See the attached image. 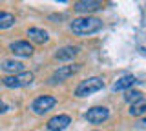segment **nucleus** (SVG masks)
<instances>
[{
    "label": "nucleus",
    "instance_id": "obj_1",
    "mask_svg": "<svg viewBox=\"0 0 146 131\" xmlns=\"http://www.w3.org/2000/svg\"><path fill=\"white\" fill-rule=\"evenodd\" d=\"M70 28L75 35L86 37V35H93L102 29V20L95 18V16H80V18H73Z\"/></svg>",
    "mask_w": 146,
    "mask_h": 131
},
{
    "label": "nucleus",
    "instance_id": "obj_2",
    "mask_svg": "<svg viewBox=\"0 0 146 131\" xmlns=\"http://www.w3.org/2000/svg\"><path fill=\"white\" fill-rule=\"evenodd\" d=\"M102 88H104V80L100 78V76H91V78L84 80V82H80L77 86L75 95L77 97H88V95H93V93L100 91Z\"/></svg>",
    "mask_w": 146,
    "mask_h": 131
},
{
    "label": "nucleus",
    "instance_id": "obj_3",
    "mask_svg": "<svg viewBox=\"0 0 146 131\" xmlns=\"http://www.w3.org/2000/svg\"><path fill=\"white\" fill-rule=\"evenodd\" d=\"M2 82L6 88H24V86H29L33 82V73L31 71H22L18 75H9V76H4Z\"/></svg>",
    "mask_w": 146,
    "mask_h": 131
},
{
    "label": "nucleus",
    "instance_id": "obj_4",
    "mask_svg": "<svg viewBox=\"0 0 146 131\" xmlns=\"http://www.w3.org/2000/svg\"><path fill=\"white\" fill-rule=\"evenodd\" d=\"M55 104H57V98L55 97H49V95H42V97H36L33 102H31V109L36 115H44L48 113L49 109H53Z\"/></svg>",
    "mask_w": 146,
    "mask_h": 131
},
{
    "label": "nucleus",
    "instance_id": "obj_5",
    "mask_svg": "<svg viewBox=\"0 0 146 131\" xmlns=\"http://www.w3.org/2000/svg\"><path fill=\"white\" fill-rule=\"evenodd\" d=\"M80 69V64H73V66H60L55 73L49 76V84H58V82H64L68 80L70 76H73L77 71Z\"/></svg>",
    "mask_w": 146,
    "mask_h": 131
},
{
    "label": "nucleus",
    "instance_id": "obj_6",
    "mask_svg": "<svg viewBox=\"0 0 146 131\" xmlns=\"http://www.w3.org/2000/svg\"><path fill=\"white\" fill-rule=\"evenodd\" d=\"M84 117H86V120H88L90 124H102L104 120H108L110 109L104 107V106H95V107H90Z\"/></svg>",
    "mask_w": 146,
    "mask_h": 131
},
{
    "label": "nucleus",
    "instance_id": "obj_7",
    "mask_svg": "<svg viewBox=\"0 0 146 131\" xmlns=\"http://www.w3.org/2000/svg\"><path fill=\"white\" fill-rule=\"evenodd\" d=\"M73 9L77 13H93L102 9V2H97V0H80V2L73 4Z\"/></svg>",
    "mask_w": 146,
    "mask_h": 131
},
{
    "label": "nucleus",
    "instance_id": "obj_8",
    "mask_svg": "<svg viewBox=\"0 0 146 131\" xmlns=\"http://www.w3.org/2000/svg\"><path fill=\"white\" fill-rule=\"evenodd\" d=\"M13 55L17 57H31L33 55V46H31L29 42H26V40H17V42H13L11 46H9Z\"/></svg>",
    "mask_w": 146,
    "mask_h": 131
},
{
    "label": "nucleus",
    "instance_id": "obj_9",
    "mask_svg": "<svg viewBox=\"0 0 146 131\" xmlns=\"http://www.w3.org/2000/svg\"><path fill=\"white\" fill-rule=\"evenodd\" d=\"M70 124H71V118L68 115H57V117H51L48 120V129L49 131H62Z\"/></svg>",
    "mask_w": 146,
    "mask_h": 131
},
{
    "label": "nucleus",
    "instance_id": "obj_10",
    "mask_svg": "<svg viewBox=\"0 0 146 131\" xmlns=\"http://www.w3.org/2000/svg\"><path fill=\"white\" fill-rule=\"evenodd\" d=\"M135 84H137V78L133 75H124L113 84V89H115V91H128V89H131Z\"/></svg>",
    "mask_w": 146,
    "mask_h": 131
},
{
    "label": "nucleus",
    "instance_id": "obj_11",
    "mask_svg": "<svg viewBox=\"0 0 146 131\" xmlns=\"http://www.w3.org/2000/svg\"><path fill=\"white\" fill-rule=\"evenodd\" d=\"M27 37L33 40L35 44H46L49 40L48 31H44L40 28H29V29H27Z\"/></svg>",
    "mask_w": 146,
    "mask_h": 131
},
{
    "label": "nucleus",
    "instance_id": "obj_12",
    "mask_svg": "<svg viewBox=\"0 0 146 131\" xmlns=\"http://www.w3.org/2000/svg\"><path fill=\"white\" fill-rule=\"evenodd\" d=\"M77 53H79V49H77V47L66 46V47L58 49V51L55 53V58H57V60H62V62H64V60H73Z\"/></svg>",
    "mask_w": 146,
    "mask_h": 131
},
{
    "label": "nucleus",
    "instance_id": "obj_13",
    "mask_svg": "<svg viewBox=\"0 0 146 131\" xmlns=\"http://www.w3.org/2000/svg\"><path fill=\"white\" fill-rule=\"evenodd\" d=\"M0 67H2L4 71H7V73H13V75H18V73L24 71V64L18 62V60H4Z\"/></svg>",
    "mask_w": 146,
    "mask_h": 131
},
{
    "label": "nucleus",
    "instance_id": "obj_14",
    "mask_svg": "<svg viewBox=\"0 0 146 131\" xmlns=\"http://www.w3.org/2000/svg\"><path fill=\"white\" fill-rule=\"evenodd\" d=\"M144 113H146V97L130 106V115L131 117H141V115H144Z\"/></svg>",
    "mask_w": 146,
    "mask_h": 131
},
{
    "label": "nucleus",
    "instance_id": "obj_15",
    "mask_svg": "<svg viewBox=\"0 0 146 131\" xmlns=\"http://www.w3.org/2000/svg\"><path fill=\"white\" fill-rule=\"evenodd\" d=\"M11 26H15V15L6 13V11H0V31L9 29Z\"/></svg>",
    "mask_w": 146,
    "mask_h": 131
},
{
    "label": "nucleus",
    "instance_id": "obj_16",
    "mask_svg": "<svg viewBox=\"0 0 146 131\" xmlns=\"http://www.w3.org/2000/svg\"><path fill=\"white\" fill-rule=\"evenodd\" d=\"M141 98H144V95L139 91V89H128L126 95H124V100L126 102H130V104H135V102H139Z\"/></svg>",
    "mask_w": 146,
    "mask_h": 131
},
{
    "label": "nucleus",
    "instance_id": "obj_17",
    "mask_svg": "<svg viewBox=\"0 0 146 131\" xmlns=\"http://www.w3.org/2000/svg\"><path fill=\"white\" fill-rule=\"evenodd\" d=\"M135 128H139V129H144V128H146V118L139 120V122H137V124H135Z\"/></svg>",
    "mask_w": 146,
    "mask_h": 131
},
{
    "label": "nucleus",
    "instance_id": "obj_18",
    "mask_svg": "<svg viewBox=\"0 0 146 131\" xmlns=\"http://www.w3.org/2000/svg\"><path fill=\"white\" fill-rule=\"evenodd\" d=\"M6 111H7V106H6L2 100H0V113H6Z\"/></svg>",
    "mask_w": 146,
    "mask_h": 131
}]
</instances>
